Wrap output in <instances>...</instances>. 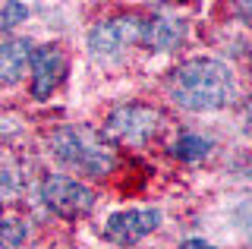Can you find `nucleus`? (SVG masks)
<instances>
[{"instance_id": "obj_1", "label": "nucleus", "mask_w": 252, "mask_h": 249, "mask_svg": "<svg viewBox=\"0 0 252 249\" xmlns=\"http://www.w3.org/2000/svg\"><path fill=\"white\" fill-rule=\"evenodd\" d=\"M236 95L233 69L220 60L195 57L170 76V98L186 111H220Z\"/></svg>"}, {"instance_id": "obj_2", "label": "nucleus", "mask_w": 252, "mask_h": 249, "mask_svg": "<svg viewBox=\"0 0 252 249\" xmlns=\"http://www.w3.org/2000/svg\"><path fill=\"white\" fill-rule=\"evenodd\" d=\"M51 155L57 164L89 177H104L114 170V149L92 126H60L51 136Z\"/></svg>"}, {"instance_id": "obj_3", "label": "nucleus", "mask_w": 252, "mask_h": 249, "mask_svg": "<svg viewBox=\"0 0 252 249\" xmlns=\"http://www.w3.org/2000/svg\"><path fill=\"white\" fill-rule=\"evenodd\" d=\"M158 126H161V114L155 107L126 104V107H117L107 117L104 139H110L117 145H145L158 133Z\"/></svg>"}, {"instance_id": "obj_4", "label": "nucleus", "mask_w": 252, "mask_h": 249, "mask_svg": "<svg viewBox=\"0 0 252 249\" xmlns=\"http://www.w3.org/2000/svg\"><path fill=\"white\" fill-rule=\"evenodd\" d=\"M142 22L139 16H114L89 32V54L94 60H117L129 44L142 41Z\"/></svg>"}, {"instance_id": "obj_5", "label": "nucleus", "mask_w": 252, "mask_h": 249, "mask_svg": "<svg viewBox=\"0 0 252 249\" xmlns=\"http://www.w3.org/2000/svg\"><path fill=\"white\" fill-rule=\"evenodd\" d=\"M41 199L54 215L66 218V221L89 215L94 205V192L89 186L82 180H73V177H63V174H54L41 183Z\"/></svg>"}, {"instance_id": "obj_6", "label": "nucleus", "mask_w": 252, "mask_h": 249, "mask_svg": "<svg viewBox=\"0 0 252 249\" xmlns=\"http://www.w3.org/2000/svg\"><path fill=\"white\" fill-rule=\"evenodd\" d=\"M158 224H161L158 208H123V212H114L107 218L104 240L114 246H136L152 230H158Z\"/></svg>"}, {"instance_id": "obj_7", "label": "nucleus", "mask_w": 252, "mask_h": 249, "mask_svg": "<svg viewBox=\"0 0 252 249\" xmlns=\"http://www.w3.org/2000/svg\"><path fill=\"white\" fill-rule=\"evenodd\" d=\"M63 66H66V60H63V54L57 48H35L32 51V95L35 98H47L54 89H57L60 76H63Z\"/></svg>"}, {"instance_id": "obj_8", "label": "nucleus", "mask_w": 252, "mask_h": 249, "mask_svg": "<svg viewBox=\"0 0 252 249\" xmlns=\"http://www.w3.org/2000/svg\"><path fill=\"white\" fill-rule=\"evenodd\" d=\"M186 38V22L180 16H152L142 22V41L152 51H173Z\"/></svg>"}, {"instance_id": "obj_9", "label": "nucleus", "mask_w": 252, "mask_h": 249, "mask_svg": "<svg viewBox=\"0 0 252 249\" xmlns=\"http://www.w3.org/2000/svg\"><path fill=\"white\" fill-rule=\"evenodd\" d=\"M35 44L29 38H10L0 44V85H16L32 63Z\"/></svg>"}, {"instance_id": "obj_10", "label": "nucleus", "mask_w": 252, "mask_h": 249, "mask_svg": "<svg viewBox=\"0 0 252 249\" xmlns=\"http://www.w3.org/2000/svg\"><path fill=\"white\" fill-rule=\"evenodd\" d=\"M208 152H211V139L208 136H199V133H183V136L173 139V145H170L173 158L189 161V164H192V161H202Z\"/></svg>"}, {"instance_id": "obj_11", "label": "nucleus", "mask_w": 252, "mask_h": 249, "mask_svg": "<svg viewBox=\"0 0 252 249\" xmlns=\"http://www.w3.org/2000/svg\"><path fill=\"white\" fill-rule=\"evenodd\" d=\"M29 237V224L19 218H0V249H16Z\"/></svg>"}, {"instance_id": "obj_12", "label": "nucleus", "mask_w": 252, "mask_h": 249, "mask_svg": "<svg viewBox=\"0 0 252 249\" xmlns=\"http://www.w3.org/2000/svg\"><path fill=\"white\" fill-rule=\"evenodd\" d=\"M26 16H29L26 3H3V10H0V29H16Z\"/></svg>"}, {"instance_id": "obj_13", "label": "nucleus", "mask_w": 252, "mask_h": 249, "mask_svg": "<svg viewBox=\"0 0 252 249\" xmlns=\"http://www.w3.org/2000/svg\"><path fill=\"white\" fill-rule=\"evenodd\" d=\"M10 192H13V174H10L3 164H0V199L10 196Z\"/></svg>"}, {"instance_id": "obj_14", "label": "nucleus", "mask_w": 252, "mask_h": 249, "mask_svg": "<svg viewBox=\"0 0 252 249\" xmlns=\"http://www.w3.org/2000/svg\"><path fill=\"white\" fill-rule=\"evenodd\" d=\"M180 249H218V246H211L208 240H199V237H192V240H183V243H180Z\"/></svg>"}, {"instance_id": "obj_15", "label": "nucleus", "mask_w": 252, "mask_h": 249, "mask_svg": "<svg viewBox=\"0 0 252 249\" xmlns=\"http://www.w3.org/2000/svg\"><path fill=\"white\" fill-rule=\"evenodd\" d=\"M233 10L240 13V16H246V19H252V3H236Z\"/></svg>"}]
</instances>
